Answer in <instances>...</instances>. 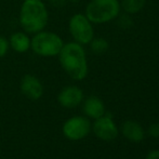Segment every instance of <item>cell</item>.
<instances>
[{
    "label": "cell",
    "mask_w": 159,
    "mask_h": 159,
    "mask_svg": "<svg viewBox=\"0 0 159 159\" xmlns=\"http://www.w3.org/2000/svg\"><path fill=\"white\" fill-rule=\"evenodd\" d=\"M120 12V0H91L87 4L84 15L92 24H106L116 20Z\"/></svg>",
    "instance_id": "277c9868"
},
{
    "label": "cell",
    "mask_w": 159,
    "mask_h": 159,
    "mask_svg": "<svg viewBox=\"0 0 159 159\" xmlns=\"http://www.w3.org/2000/svg\"><path fill=\"white\" fill-rule=\"evenodd\" d=\"M121 133L127 140L133 143H140L145 138V130L139 122L127 120L121 126Z\"/></svg>",
    "instance_id": "7c38bea8"
},
{
    "label": "cell",
    "mask_w": 159,
    "mask_h": 159,
    "mask_svg": "<svg viewBox=\"0 0 159 159\" xmlns=\"http://www.w3.org/2000/svg\"><path fill=\"white\" fill-rule=\"evenodd\" d=\"M68 0H48V2L54 8H62L66 4V2Z\"/></svg>",
    "instance_id": "ac0fdd59"
},
{
    "label": "cell",
    "mask_w": 159,
    "mask_h": 159,
    "mask_svg": "<svg viewBox=\"0 0 159 159\" xmlns=\"http://www.w3.org/2000/svg\"><path fill=\"white\" fill-rule=\"evenodd\" d=\"M148 134L154 139H159V122H155V124H152L148 127L147 130Z\"/></svg>",
    "instance_id": "e0dca14e"
},
{
    "label": "cell",
    "mask_w": 159,
    "mask_h": 159,
    "mask_svg": "<svg viewBox=\"0 0 159 159\" xmlns=\"http://www.w3.org/2000/svg\"><path fill=\"white\" fill-rule=\"evenodd\" d=\"M19 23L22 30L30 35L46 30L49 11L43 0H24L20 8Z\"/></svg>",
    "instance_id": "7a4b0ae2"
},
{
    "label": "cell",
    "mask_w": 159,
    "mask_h": 159,
    "mask_svg": "<svg viewBox=\"0 0 159 159\" xmlns=\"http://www.w3.org/2000/svg\"><path fill=\"white\" fill-rule=\"evenodd\" d=\"M9 50H10V44H9L8 38L0 36V59L6 57L8 54Z\"/></svg>",
    "instance_id": "2e32d148"
},
{
    "label": "cell",
    "mask_w": 159,
    "mask_h": 159,
    "mask_svg": "<svg viewBox=\"0 0 159 159\" xmlns=\"http://www.w3.org/2000/svg\"><path fill=\"white\" fill-rule=\"evenodd\" d=\"M145 4H146V0H120L121 10L130 15L141 12Z\"/></svg>",
    "instance_id": "4fadbf2b"
},
{
    "label": "cell",
    "mask_w": 159,
    "mask_h": 159,
    "mask_svg": "<svg viewBox=\"0 0 159 159\" xmlns=\"http://www.w3.org/2000/svg\"><path fill=\"white\" fill-rule=\"evenodd\" d=\"M57 57L63 70L73 80L81 81L88 76L89 65L84 46L75 41L66 42Z\"/></svg>",
    "instance_id": "6da1fadb"
},
{
    "label": "cell",
    "mask_w": 159,
    "mask_h": 159,
    "mask_svg": "<svg viewBox=\"0 0 159 159\" xmlns=\"http://www.w3.org/2000/svg\"><path fill=\"white\" fill-rule=\"evenodd\" d=\"M82 111L89 119L95 120L106 113L105 104L100 98L91 95L82 101Z\"/></svg>",
    "instance_id": "30bf717a"
},
{
    "label": "cell",
    "mask_w": 159,
    "mask_h": 159,
    "mask_svg": "<svg viewBox=\"0 0 159 159\" xmlns=\"http://www.w3.org/2000/svg\"><path fill=\"white\" fill-rule=\"evenodd\" d=\"M145 159H159V149H152V151H149Z\"/></svg>",
    "instance_id": "d6986e66"
},
{
    "label": "cell",
    "mask_w": 159,
    "mask_h": 159,
    "mask_svg": "<svg viewBox=\"0 0 159 159\" xmlns=\"http://www.w3.org/2000/svg\"><path fill=\"white\" fill-rule=\"evenodd\" d=\"M68 1H70V2H73V3H77V2H79V1H81V0H68Z\"/></svg>",
    "instance_id": "ffe728a7"
},
{
    "label": "cell",
    "mask_w": 159,
    "mask_h": 159,
    "mask_svg": "<svg viewBox=\"0 0 159 159\" xmlns=\"http://www.w3.org/2000/svg\"><path fill=\"white\" fill-rule=\"evenodd\" d=\"M64 43V40L59 34L43 30L33 35L30 50L38 57H54L61 52Z\"/></svg>",
    "instance_id": "3957f363"
},
{
    "label": "cell",
    "mask_w": 159,
    "mask_h": 159,
    "mask_svg": "<svg viewBox=\"0 0 159 159\" xmlns=\"http://www.w3.org/2000/svg\"><path fill=\"white\" fill-rule=\"evenodd\" d=\"M90 50L92 51L94 54H104L107 50L109 49V42L106 39L102 37H94L89 43Z\"/></svg>",
    "instance_id": "5bb4252c"
},
{
    "label": "cell",
    "mask_w": 159,
    "mask_h": 159,
    "mask_svg": "<svg viewBox=\"0 0 159 159\" xmlns=\"http://www.w3.org/2000/svg\"><path fill=\"white\" fill-rule=\"evenodd\" d=\"M20 89L24 96L32 101H38L43 95V84L36 76L27 74L21 79Z\"/></svg>",
    "instance_id": "9c48e42d"
},
{
    "label": "cell",
    "mask_w": 159,
    "mask_h": 159,
    "mask_svg": "<svg viewBox=\"0 0 159 159\" xmlns=\"http://www.w3.org/2000/svg\"><path fill=\"white\" fill-rule=\"evenodd\" d=\"M91 131H93L96 138L105 142L115 140L119 133L117 124L111 117V115L107 113H105L103 116L93 121Z\"/></svg>",
    "instance_id": "52a82bcc"
},
{
    "label": "cell",
    "mask_w": 159,
    "mask_h": 159,
    "mask_svg": "<svg viewBox=\"0 0 159 159\" xmlns=\"http://www.w3.org/2000/svg\"><path fill=\"white\" fill-rule=\"evenodd\" d=\"M10 49H12L14 52L23 54L30 50V40L32 37H30V34L25 33L24 30L14 32L10 35L8 38Z\"/></svg>",
    "instance_id": "8fae6325"
},
{
    "label": "cell",
    "mask_w": 159,
    "mask_h": 159,
    "mask_svg": "<svg viewBox=\"0 0 159 159\" xmlns=\"http://www.w3.org/2000/svg\"><path fill=\"white\" fill-rule=\"evenodd\" d=\"M68 30L73 41L82 46L89 44L94 38L93 24L84 15V13H76L71 15L68 21Z\"/></svg>",
    "instance_id": "5b68a950"
},
{
    "label": "cell",
    "mask_w": 159,
    "mask_h": 159,
    "mask_svg": "<svg viewBox=\"0 0 159 159\" xmlns=\"http://www.w3.org/2000/svg\"><path fill=\"white\" fill-rule=\"evenodd\" d=\"M117 25L119 26L121 30H129V28L132 27L133 25V21H132V17L130 14L128 13H125V14H119L117 17Z\"/></svg>",
    "instance_id": "9a60e30c"
},
{
    "label": "cell",
    "mask_w": 159,
    "mask_h": 159,
    "mask_svg": "<svg viewBox=\"0 0 159 159\" xmlns=\"http://www.w3.org/2000/svg\"><path fill=\"white\" fill-rule=\"evenodd\" d=\"M91 128L92 124L86 116H73L64 122L62 132L69 141H80L89 135Z\"/></svg>",
    "instance_id": "8992f818"
},
{
    "label": "cell",
    "mask_w": 159,
    "mask_h": 159,
    "mask_svg": "<svg viewBox=\"0 0 159 159\" xmlns=\"http://www.w3.org/2000/svg\"><path fill=\"white\" fill-rule=\"evenodd\" d=\"M84 98V91L77 86H66L57 94V102L64 108H75Z\"/></svg>",
    "instance_id": "ba28073f"
}]
</instances>
